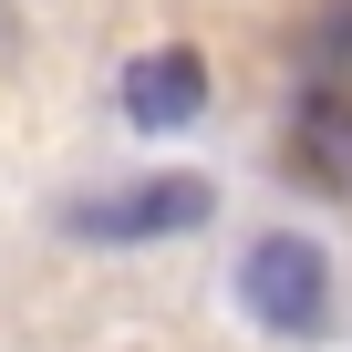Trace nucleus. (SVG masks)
I'll return each mask as SVG.
<instances>
[{
	"label": "nucleus",
	"instance_id": "nucleus-1",
	"mask_svg": "<svg viewBox=\"0 0 352 352\" xmlns=\"http://www.w3.org/2000/svg\"><path fill=\"white\" fill-rule=\"evenodd\" d=\"M239 311H249L259 331H280V342H321V321H331L321 239H300V228L249 239V259H239Z\"/></svg>",
	"mask_w": 352,
	"mask_h": 352
},
{
	"label": "nucleus",
	"instance_id": "nucleus-2",
	"mask_svg": "<svg viewBox=\"0 0 352 352\" xmlns=\"http://www.w3.org/2000/svg\"><path fill=\"white\" fill-rule=\"evenodd\" d=\"M208 218H218L208 176H145V187L83 197V208H73V239H94V249H135V239H187V228H208Z\"/></svg>",
	"mask_w": 352,
	"mask_h": 352
},
{
	"label": "nucleus",
	"instance_id": "nucleus-3",
	"mask_svg": "<svg viewBox=\"0 0 352 352\" xmlns=\"http://www.w3.org/2000/svg\"><path fill=\"white\" fill-rule=\"evenodd\" d=\"M124 114H135L145 135H176V124H197V114H208V63H197L187 42L145 52V63L124 73Z\"/></svg>",
	"mask_w": 352,
	"mask_h": 352
}]
</instances>
